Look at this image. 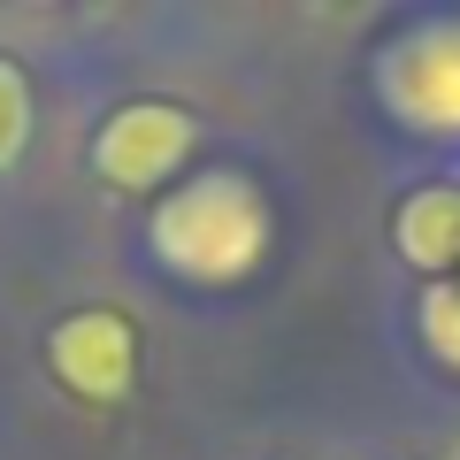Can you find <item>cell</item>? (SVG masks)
Instances as JSON below:
<instances>
[{
  "label": "cell",
  "mask_w": 460,
  "mask_h": 460,
  "mask_svg": "<svg viewBox=\"0 0 460 460\" xmlns=\"http://www.w3.org/2000/svg\"><path fill=\"white\" fill-rule=\"evenodd\" d=\"M445 299H453V307H460V277H453V284H445Z\"/></svg>",
  "instance_id": "cell-8"
},
{
  "label": "cell",
  "mask_w": 460,
  "mask_h": 460,
  "mask_svg": "<svg viewBox=\"0 0 460 460\" xmlns=\"http://www.w3.org/2000/svg\"><path fill=\"white\" fill-rule=\"evenodd\" d=\"M192 138L199 123L169 100H131V108H115L93 138V169L115 184V192H154L169 184L184 162H192Z\"/></svg>",
  "instance_id": "cell-2"
},
{
  "label": "cell",
  "mask_w": 460,
  "mask_h": 460,
  "mask_svg": "<svg viewBox=\"0 0 460 460\" xmlns=\"http://www.w3.org/2000/svg\"><path fill=\"white\" fill-rule=\"evenodd\" d=\"M392 238H399V253H407L422 277H460V184H422V192L399 208V223H392Z\"/></svg>",
  "instance_id": "cell-5"
},
{
  "label": "cell",
  "mask_w": 460,
  "mask_h": 460,
  "mask_svg": "<svg viewBox=\"0 0 460 460\" xmlns=\"http://www.w3.org/2000/svg\"><path fill=\"white\" fill-rule=\"evenodd\" d=\"M384 108L407 131H460V23H422L384 54Z\"/></svg>",
  "instance_id": "cell-3"
},
{
  "label": "cell",
  "mask_w": 460,
  "mask_h": 460,
  "mask_svg": "<svg viewBox=\"0 0 460 460\" xmlns=\"http://www.w3.org/2000/svg\"><path fill=\"white\" fill-rule=\"evenodd\" d=\"M146 238H154V253H162V269H177V277L238 284L269 246V208H261V192H253L246 177L223 169V177L177 184V192L154 208Z\"/></svg>",
  "instance_id": "cell-1"
},
{
  "label": "cell",
  "mask_w": 460,
  "mask_h": 460,
  "mask_svg": "<svg viewBox=\"0 0 460 460\" xmlns=\"http://www.w3.org/2000/svg\"><path fill=\"white\" fill-rule=\"evenodd\" d=\"M23 146H31V84H23V69L0 54V169H16Z\"/></svg>",
  "instance_id": "cell-6"
},
{
  "label": "cell",
  "mask_w": 460,
  "mask_h": 460,
  "mask_svg": "<svg viewBox=\"0 0 460 460\" xmlns=\"http://www.w3.org/2000/svg\"><path fill=\"white\" fill-rule=\"evenodd\" d=\"M422 338H429V353H438L445 368H460V307L445 299V284L422 292Z\"/></svg>",
  "instance_id": "cell-7"
},
{
  "label": "cell",
  "mask_w": 460,
  "mask_h": 460,
  "mask_svg": "<svg viewBox=\"0 0 460 460\" xmlns=\"http://www.w3.org/2000/svg\"><path fill=\"white\" fill-rule=\"evenodd\" d=\"M47 361L77 399H123L131 376H138V338H131V323L115 307H84V314H69V323H54Z\"/></svg>",
  "instance_id": "cell-4"
}]
</instances>
